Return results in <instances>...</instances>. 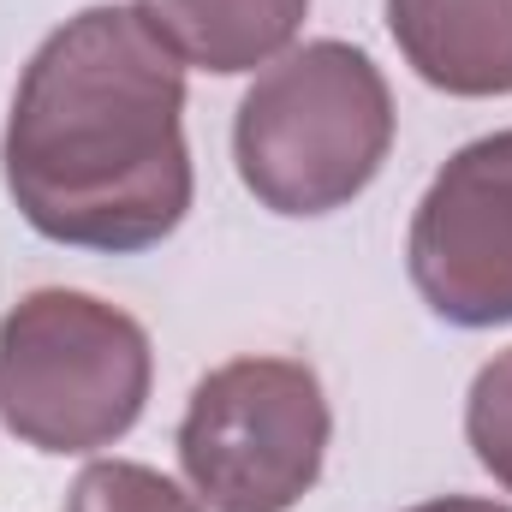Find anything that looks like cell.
<instances>
[{
  "instance_id": "1",
  "label": "cell",
  "mask_w": 512,
  "mask_h": 512,
  "mask_svg": "<svg viewBox=\"0 0 512 512\" xmlns=\"http://www.w3.org/2000/svg\"><path fill=\"white\" fill-rule=\"evenodd\" d=\"M0 173L18 215L72 251H149L185 221V66L137 6H84L30 54Z\"/></svg>"
},
{
  "instance_id": "2",
  "label": "cell",
  "mask_w": 512,
  "mask_h": 512,
  "mask_svg": "<svg viewBox=\"0 0 512 512\" xmlns=\"http://www.w3.org/2000/svg\"><path fill=\"white\" fill-rule=\"evenodd\" d=\"M393 149V90L352 42L286 48L239 102L233 161L262 209L310 221L364 197Z\"/></svg>"
},
{
  "instance_id": "3",
  "label": "cell",
  "mask_w": 512,
  "mask_h": 512,
  "mask_svg": "<svg viewBox=\"0 0 512 512\" xmlns=\"http://www.w3.org/2000/svg\"><path fill=\"white\" fill-rule=\"evenodd\" d=\"M143 322L72 286H42L0 316V423L36 453H102L149 405Z\"/></svg>"
},
{
  "instance_id": "4",
  "label": "cell",
  "mask_w": 512,
  "mask_h": 512,
  "mask_svg": "<svg viewBox=\"0 0 512 512\" xmlns=\"http://www.w3.org/2000/svg\"><path fill=\"white\" fill-rule=\"evenodd\" d=\"M328 393L298 358H233L191 387L179 465L209 512H292L328 459Z\"/></svg>"
},
{
  "instance_id": "5",
  "label": "cell",
  "mask_w": 512,
  "mask_h": 512,
  "mask_svg": "<svg viewBox=\"0 0 512 512\" xmlns=\"http://www.w3.org/2000/svg\"><path fill=\"white\" fill-rule=\"evenodd\" d=\"M405 268L441 322H512V131L465 143L429 179L411 215Z\"/></svg>"
},
{
  "instance_id": "6",
  "label": "cell",
  "mask_w": 512,
  "mask_h": 512,
  "mask_svg": "<svg viewBox=\"0 0 512 512\" xmlns=\"http://www.w3.org/2000/svg\"><path fill=\"white\" fill-rule=\"evenodd\" d=\"M405 66L465 102L512 96V0H387Z\"/></svg>"
},
{
  "instance_id": "7",
  "label": "cell",
  "mask_w": 512,
  "mask_h": 512,
  "mask_svg": "<svg viewBox=\"0 0 512 512\" xmlns=\"http://www.w3.org/2000/svg\"><path fill=\"white\" fill-rule=\"evenodd\" d=\"M310 0H137V18L167 42L179 66L239 78L274 66L298 30Z\"/></svg>"
},
{
  "instance_id": "8",
  "label": "cell",
  "mask_w": 512,
  "mask_h": 512,
  "mask_svg": "<svg viewBox=\"0 0 512 512\" xmlns=\"http://www.w3.org/2000/svg\"><path fill=\"white\" fill-rule=\"evenodd\" d=\"M66 512H203V501L137 459H96L78 471Z\"/></svg>"
},
{
  "instance_id": "9",
  "label": "cell",
  "mask_w": 512,
  "mask_h": 512,
  "mask_svg": "<svg viewBox=\"0 0 512 512\" xmlns=\"http://www.w3.org/2000/svg\"><path fill=\"white\" fill-rule=\"evenodd\" d=\"M465 441L477 465L512 495V352L489 358L465 399Z\"/></svg>"
},
{
  "instance_id": "10",
  "label": "cell",
  "mask_w": 512,
  "mask_h": 512,
  "mask_svg": "<svg viewBox=\"0 0 512 512\" xmlns=\"http://www.w3.org/2000/svg\"><path fill=\"white\" fill-rule=\"evenodd\" d=\"M405 512H512V507L477 501V495H441V501H423V507H405Z\"/></svg>"
}]
</instances>
